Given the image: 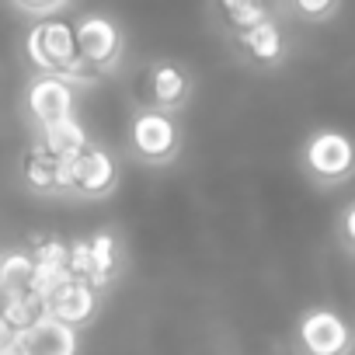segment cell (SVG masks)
<instances>
[{
  "label": "cell",
  "instance_id": "cell-1",
  "mask_svg": "<svg viewBox=\"0 0 355 355\" xmlns=\"http://www.w3.org/2000/svg\"><path fill=\"white\" fill-rule=\"evenodd\" d=\"M25 56L35 70L42 73H56L63 80H70L73 87H87L98 80V73L80 60L77 53V35H73V21H60L49 15V21H35L25 35Z\"/></svg>",
  "mask_w": 355,
  "mask_h": 355
},
{
  "label": "cell",
  "instance_id": "cell-2",
  "mask_svg": "<svg viewBox=\"0 0 355 355\" xmlns=\"http://www.w3.org/2000/svg\"><path fill=\"white\" fill-rule=\"evenodd\" d=\"M182 143H185V132H182V122L174 119V112L153 108V105H143L139 112H132L129 146H132L136 160L153 164V167L174 164V157L182 153Z\"/></svg>",
  "mask_w": 355,
  "mask_h": 355
},
{
  "label": "cell",
  "instance_id": "cell-3",
  "mask_svg": "<svg viewBox=\"0 0 355 355\" xmlns=\"http://www.w3.org/2000/svg\"><path fill=\"white\" fill-rule=\"evenodd\" d=\"M73 35H77V53L80 60L98 73V77H108L119 70L122 56H125V32L115 18L108 15H80L73 21Z\"/></svg>",
  "mask_w": 355,
  "mask_h": 355
},
{
  "label": "cell",
  "instance_id": "cell-4",
  "mask_svg": "<svg viewBox=\"0 0 355 355\" xmlns=\"http://www.w3.org/2000/svg\"><path fill=\"white\" fill-rule=\"evenodd\" d=\"M70 164V196L77 199H108L119 189V160L94 139H87L77 153L67 157Z\"/></svg>",
  "mask_w": 355,
  "mask_h": 355
},
{
  "label": "cell",
  "instance_id": "cell-5",
  "mask_svg": "<svg viewBox=\"0 0 355 355\" xmlns=\"http://www.w3.org/2000/svg\"><path fill=\"white\" fill-rule=\"evenodd\" d=\"M73 101H77V87L56 73L35 70V77L25 84V112L35 129H42L63 115H73Z\"/></svg>",
  "mask_w": 355,
  "mask_h": 355
},
{
  "label": "cell",
  "instance_id": "cell-6",
  "mask_svg": "<svg viewBox=\"0 0 355 355\" xmlns=\"http://www.w3.org/2000/svg\"><path fill=\"white\" fill-rule=\"evenodd\" d=\"M139 98L143 105L178 112L192 98V73L174 60H153L139 77Z\"/></svg>",
  "mask_w": 355,
  "mask_h": 355
},
{
  "label": "cell",
  "instance_id": "cell-7",
  "mask_svg": "<svg viewBox=\"0 0 355 355\" xmlns=\"http://www.w3.org/2000/svg\"><path fill=\"white\" fill-rule=\"evenodd\" d=\"M303 164L313 178H320V182H338V178H348L352 167H355V146L345 132L320 129L306 139Z\"/></svg>",
  "mask_w": 355,
  "mask_h": 355
},
{
  "label": "cell",
  "instance_id": "cell-8",
  "mask_svg": "<svg viewBox=\"0 0 355 355\" xmlns=\"http://www.w3.org/2000/svg\"><path fill=\"white\" fill-rule=\"evenodd\" d=\"M46 310H49L53 317H60L63 324L84 331V327H91V324L98 320V313H101V289L91 286L87 279L70 275V279H63V282L46 296Z\"/></svg>",
  "mask_w": 355,
  "mask_h": 355
},
{
  "label": "cell",
  "instance_id": "cell-9",
  "mask_svg": "<svg viewBox=\"0 0 355 355\" xmlns=\"http://www.w3.org/2000/svg\"><path fill=\"white\" fill-rule=\"evenodd\" d=\"M25 185L28 192L35 196H46V199H63L70 196V164L63 153H56L42 136H35L28 157H25Z\"/></svg>",
  "mask_w": 355,
  "mask_h": 355
},
{
  "label": "cell",
  "instance_id": "cell-10",
  "mask_svg": "<svg viewBox=\"0 0 355 355\" xmlns=\"http://www.w3.org/2000/svg\"><path fill=\"white\" fill-rule=\"evenodd\" d=\"M80 348V331L46 313L32 327L15 334V355H73Z\"/></svg>",
  "mask_w": 355,
  "mask_h": 355
},
{
  "label": "cell",
  "instance_id": "cell-11",
  "mask_svg": "<svg viewBox=\"0 0 355 355\" xmlns=\"http://www.w3.org/2000/svg\"><path fill=\"white\" fill-rule=\"evenodd\" d=\"M300 341L313 355H338L348 348V327L331 310H313L300 320Z\"/></svg>",
  "mask_w": 355,
  "mask_h": 355
},
{
  "label": "cell",
  "instance_id": "cell-12",
  "mask_svg": "<svg viewBox=\"0 0 355 355\" xmlns=\"http://www.w3.org/2000/svg\"><path fill=\"white\" fill-rule=\"evenodd\" d=\"M87 244H91V282L105 293L122 272V241L115 230L101 227L87 237Z\"/></svg>",
  "mask_w": 355,
  "mask_h": 355
},
{
  "label": "cell",
  "instance_id": "cell-13",
  "mask_svg": "<svg viewBox=\"0 0 355 355\" xmlns=\"http://www.w3.org/2000/svg\"><path fill=\"white\" fill-rule=\"evenodd\" d=\"M237 39H241V46L248 49V56L254 63H275L286 49L282 46V28L272 18H261L248 28H237Z\"/></svg>",
  "mask_w": 355,
  "mask_h": 355
},
{
  "label": "cell",
  "instance_id": "cell-14",
  "mask_svg": "<svg viewBox=\"0 0 355 355\" xmlns=\"http://www.w3.org/2000/svg\"><path fill=\"white\" fill-rule=\"evenodd\" d=\"M32 272H35V258L28 248L0 254V289H4V296L32 289Z\"/></svg>",
  "mask_w": 355,
  "mask_h": 355
},
{
  "label": "cell",
  "instance_id": "cell-15",
  "mask_svg": "<svg viewBox=\"0 0 355 355\" xmlns=\"http://www.w3.org/2000/svg\"><path fill=\"white\" fill-rule=\"evenodd\" d=\"M46 296H39L35 289H25V293H15V296H4V306H0V317H4L15 331H25L32 327L39 317H46Z\"/></svg>",
  "mask_w": 355,
  "mask_h": 355
},
{
  "label": "cell",
  "instance_id": "cell-16",
  "mask_svg": "<svg viewBox=\"0 0 355 355\" xmlns=\"http://www.w3.org/2000/svg\"><path fill=\"white\" fill-rule=\"evenodd\" d=\"M39 136H42L56 153H63V157L77 153V150L91 139V136H87V129H84V122H80L77 115H63V119H56V122L42 125V129H39Z\"/></svg>",
  "mask_w": 355,
  "mask_h": 355
},
{
  "label": "cell",
  "instance_id": "cell-17",
  "mask_svg": "<svg viewBox=\"0 0 355 355\" xmlns=\"http://www.w3.org/2000/svg\"><path fill=\"white\" fill-rule=\"evenodd\" d=\"M230 28H248L261 18H268V0H216Z\"/></svg>",
  "mask_w": 355,
  "mask_h": 355
},
{
  "label": "cell",
  "instance_id": "cell-18",
  "mask_svg": "<svg viewBox=\"0 0 355 355\" xmlns=\"http://www.w3.org/2000/svg\"><path fill=\"white\" fill-rule=\"evenodd\" d=\"M8 4L18 11V15H28V18H49L56 15L67 0H8Z\"/></svg>",
  "mask_w": 355,
  "mask_h": 355
},
{
  "label": "cell",
  "instance_id": "cell-19",
  "mask_svg": "<svg viewBox=\"0 0 355 355\" xmlns=\"http://www.w3.org/2000/svg\"><path fill=\"white\" fill-rule=\"evenodd\" d=\"M293 4H296V11L303 18H324L334 8V0H293Z\"/></svg>",
  "mask_w": 355,
  "mask_h": 355
},
{
  "label": "cell",
  "instance_id": "cell-20",
  "mask_svg": "<svg viewBox=\"0 0 355 355\" xmlns=\"http://www.w3.org/2000/svg\"><path fill=\"white\" fill-rule=\"evenodd\" d=\"M15 327L4 320V317H0V355H15Z\"/></svg>",
  "mask_w": 355,
  "mask_h": 355
},
{
  "label": "cell",
  "instance_id": "cell-21",
  "mask_svg": "<svg viewBox=\"0 0 355 355\" xmlns=\"http://www.w3.org/2000/svg\"><path fill=\"white\" fill-rule=\"evenodd\" d=\"M345 237H348V241L355 244V206H352V209L345 213Z\"/></svg>",
  "mask_w": 355,
  "mask_h": 355
},
{
  "label": "cell",
  "instance_id": "cell-22",
  "mask_svg": "<svg viewBox=\"0 0 355 355\" xmlns=\"http://www.w3.org/2000/svg\"><path fill=\"white\" fill-rule=\"evenodd\" d=\"M0 306H4V289H0Z\"/></svg>",
  "mask_w": 355,
  "mask_h": 355
}]
</instances>
